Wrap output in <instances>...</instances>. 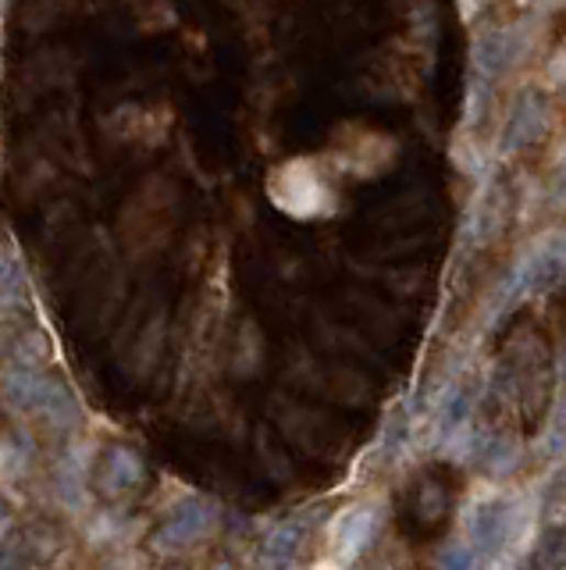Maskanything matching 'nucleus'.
Here are the masks:
<instances>
[{"instance_id":"obj_7","label":"nucleus","mask_w":566,"mask_h":570,"mask_svg":"<svg viewBox=\"0 0 566 570\" xmlns=\"http://www.w3.org/2000/svg\"><path fill=\"white\" fill-rule=\"evenodd\" d=\"M442 570H478V552H474V549H464V546H456V549L445 552Z\"/></svg>"},{"instance_id":"obj_4","label":"nucleus","mask_w":566,"mask_h":570,"mask_svg":"<svg viewBox=\"0 0 566 570\" xmlns=\"http://www.w3.org/2000/svg\"><path fill=\"white\" fill-rule=\"evenodd\" d=\"M506 535H510V517H506V506H481L470 520V538L474 552H496Z\"/></svg>"},{"instance_id":"obj_3","label":"nucleus","mask_w":566,"mask_h":570,"mask_svg":"<svg viewBox=\"0 0 566 570\" xmlns=\"http://www.w3.org/2000/svg\"><path fill=\"white\" fill-rule=\"evenodd\" d=\"M207 528H211V509L200 506V503H192V506H186L182 514H175V517L157 531V546H160V549L189 546V542H197V538H200Z\"/></svg>"},{"instance_id":"obj_5","label":"nucleus","mask_w":566,"mask_h":570,"mask_svg":"<svg viewBox=\"0 0 566 570\" xmlns=\"http://www.w3.org/2000/svg\"><path fill=\"white\" fill-rule=\"evenodd\" d=\"M300 538H303V524H281V528L267 538V546H264V560L271 563V567H286L292 557H296V549H300Z\"/></svg>"},{"instance_id":"obj_9","label":"nucleus","mask_w":566,"mask_h":570,"mask_svg":"<svg viewBox=\"0 0 566 570\" xmlns=\"http://www.w3.org/2000/svg\"><path fill=\"white\" fill-rule=\"evenodd\" d=\"M563 261H566V246H563Z\"/></svg>"},{"instance_id":"obj_2","label":"nucleus","mask_w":566,"mask_h":570,"mask_svg":"<svg viewBox=\"0 0 566 570\" xmlns=\"http://www.w3.org/2000/svg\"><path fill=\"white\" fill-rule=\"evenodd\" d=\"M370 531H375V517L370 509H349L346 517H339L335 531H332V552L339 563H349L356 552L367 546Z\"/></svg>"},{"instance_id":"obj_1","label":"nucleus","mask_w":566,"mask_h":570,"mask_svg":"<svg viewBox=\"0 0 566 570\" xmlns=\"http://www.w3.org/2000/svg\"><path fill=\"white\" fill-rule=\"evenodd\" d=\"M8 396L19 403V407H33L40 414L54 417V421H65V414L71 410V399L65 388H57L54 382H43L33 371H11Z\"/></svg>"},{"instance_id":"obj_6","label":"nucleus","mask_w":566,"mask_h":570,"mask_svg":"<svg viewBox=\"0 0 566 570\" xmlns=\"http://www.w3.org/2000/svg\"><path fill=\"white\" fill-rule=\"evenodd\" d=\"M140 478H143V463L132 453H122V449H118V453L111 457V463H108V485L111 489H129V485H136Z\"/></svg>"},{"instance_id":"obj_8","label":"nucleus","mask_w":566,"mask_h":570,"mask_svg":"<svg viewBox=\"0 0 566 570\" xmlns=\"http://www.w3.org/2000/svg\"><path fill=\"white\" fill-rule=\"evenodd\" d=\"M8 531V514H4V506H0V535Z\"/></svg>"}]
</instances>
